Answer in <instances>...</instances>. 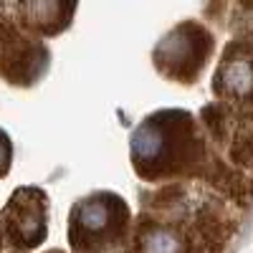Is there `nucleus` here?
I'll use <instances>...</instances> for the list:
<instances>
[{
	"label": "nucleus",
	"instance_id": "nucleus-2",
	"mask_svg": "<svg viewBox=\"0 0 253 253\" xmlns=\"http://www.w3.org/2000/svg\"><path fill=\"white\" fill-rule=\"evenodd\" d=\"M3 243H10L13 253H28L48 236V195L36 185L13 190L10 200L0 210Z\"/></svg>",
	"mask_w": 253,
	"mask_h": 253
},
{
	"label": "nucleus",
	"instance_id": "nucleus-1",
	"mask_svg": "<svg viewBox=\"0 0 253 253\" xmlns=\"http://www.w3.org/2000/svg\"><path fill=\"white\" fill-rule=\"evenodd\" d=\"M210 53H213V36L208 33V28L198 20H182L157 43L155 63L157 71L170 81L190 84L203 74Z\"/></svg>",
	"mask_w": 253,
	"mask_h": 253
},
{
	"label": "nucleus",
	"instance_id": "nucleus-3",
	"mask_svg": "<svg viewBox=\"0 0 253 253\" xmlns=\"http://www.w3.org/2000/svg\"><path fill=\"white\" fill-rule=\"evenodd\" d=\"M10 160H13V144L5 132H0V177H5L10 170Z\"/></svg>",
	"mask_w": 253,
	"mask_h": 253
}]
</instances>
